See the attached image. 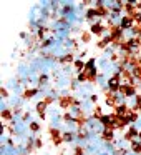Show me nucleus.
<instances>
[{"instance_id": "obj_4", "label": "nucleus", "mask_w": 141, "mask_h": 155, "mask_svg": "<svg viewBox=\"0 0 141 155\" xmlns=\"http://www.w3.org/2000/svg\"><path fill=\"white\" fill-rule=\"evenodd\" d=\"M116 138H118L116 132H114L113 128H105L103 134H101V142H111V143H113Z\"/></svg>"}, {"instance_id": "obj_16", "label": "nucleus", "mask_w": 141, "mask_h": 155, "mask_svg": "<svg viewBox=\"0 0 141 155\" xmlns=\"http://www.w3.org/2000/svg\"><path fill=\"white\" fill-rule=\"evenodd\" d=\"M42 147H43V140L40 137H37V140H35V150H40Z\"/></svg>"}, {"instance_id": "obj_12", "label": "nucleus", "mask_w": 141, "mask_h": 155, "mask_svg": "<svg viewBox=\"0 0 141 155\" xmlns=\"http://www.w3.org/2000/svg\"><path fill=\"white\" fill-rule=\"evenodd\" d=\"M0 97H2V100H10V92H8L7 87L0 88Z\"/></svg>"}, {"instance_id": "obj_13", "label": "nucleus", "mask_w": 141, "mask_h": 155, "mask_svg": "<svg viewBox=\"0 0 141 155\" xmlns=\"http://www.w3.org/2000/svg\"><path fill=\"white\" fill-rule=\"evenodd\" d=\"M22 122H24V124H27V125H28V122H33V117H32V112H30V110H27V112L24 114Z\"/></svg>"}, {"instance_id": "obj_5", "label": "nucleus", "mask_w": 141, "mask_h": 155, "mask_svg": "<svg viewBox=\"0 0 141 155\" xmlns=\"http://www.w3.org/2000/svg\"><path fill=\"white\" fill-rule=\"evenodd\" d=\"M63 142L65 143H77V132L63 130Z\"/></svg>"}, {"instance_id": "obj_18", "label": "nucleus", "mask_w": 141, "mask_h": 155, "mask_svg": "<svg viewBox=\"0 0 141 155\" xmlns=\"http://www.w3.org/2000/svg\"><path fill=\"white\" fill-rule=\"evenodd\" d=\"M138 140H139V142H141V132H139V137H138Z\"/></svg>"}, {"instance_id": "obj_10", "label": "nucleus", "mask_w": 141, "mask_h": 155, "mask_svg": "<svg viewBox=\"0 0 141 155\" xmlns=\"http://www.w3.org/2000/svg\"><path fill=\"white\" fill-rule=\"evenodd\" d=\"M73 68H75V74H81V72H85V60L77 58V60L73 62Z\"/></svg>"}, {"instance_id": "obj_11", "label": "nucleus", "mask_w": 141, "mask_h": 155, "mask_svg": "<svg viewBox=\"0 0 141 155\" xmlns=\"http://www.w3.org/2000/svg\"><path fill=\"white\" fill-rule=\"evenodd\" d=\"M103 115H105V112H103V108H101V105H95L93 112H91V117L96 118V120H100Z\"/></svg>"}, {"instance_id": "obj_8", "label": "nucleus", "mask_w": 141, "mask_h": 155, "mask_svg": "<svg viewBox=\"0 0 141 155\" xmlns=\"http://www.w3.org/2000/svg\"><path fill=\"white\" fill-rule=\"evenodd\" d=\"M93 38L95 37L90 34V30H83V32H81V35H80V42H83V44H91Z\"/></svg>"}, {"instance_id": "obj_17", "label": "nucleus", "mask_w": 141, "mask_h": 155, "mask_svg": "<svg viewBox=\"0 0 141 155\" xmlns=\"http://www.w3.org/2000/svg\"><path fill=\"white\" fill-rule=\"evenodd\" d=\"M40 120H47V114H37Z\"/></svg>"}, {"instance_id": "obj_15", "label": "nucleus", "mask_w": 141, "mask_h": 155, "mask_svg": "<svg viewBox=\"0 0 141 155\" xmlns=\"http://www.w3.org/2000/svg\"><path fill=\"white\" fill-rule=\"evenodd\" d=\"M88 100H90L93 105H98V100H100V95H98V94H91Z\"/></svg>"}, {"instance_id": "obj_2", "label": "nucleus", "mask_w": 141, "mask_h": 155, "mask_svg": "<svg viewBox=\"0 0 141 155\" xmlns=\"http://www.w3.org/2000/svg\"><path fill=\"white\" fill-rule=\"evenodd\" d=\"M123 137L126 138L128 142H131V140H136V138L139 137V130H138V128L134 127V125H131V127H128L126 130H124Z\"/></svg>"}, {"instance_id": "obj_6", "label": "nucleus", "mask_w": 141, "mask_h": 155, "mask_svg": "<svg viewBox=\"0 0 141 155\" xmlns=\"http://www.w3.org/2000/svg\"><path fill=\"white\" fill-rule=\"evenodd\" d=\"M48 108H50V105H48L43 98H42V100H38L37 104H35V110H37V114H47Z\"/></svg>"}, {"instance_id": "obj_14", "label": "nucleus", "mask_w": 141, "mask_h": 155, "mask_svg": "<svg viewBox=\"0 0 141 155\" xmlns=\"http://www.w3.org/2000/svg\"><path fill=\"white\" fill-rule=\"evenodd\" d=\"M88 50H80V52H78V55H77V58H80V60H85V62H86L88 60Z\"/></svg>"}, {"instance_id": "obj_9", "label": "nucleus", "mask_w": 141, "mask_h": 155, "mask_svg": "<svg viewBox=\"0 0 141 155\" xmlns=\"http://www.w3.org/2000/svg\"><path fill=\"white\" fill-rule=\"evenodd\" d=\"M28 130H30V134H38V132L42 130V124L38 120H33L28 124Z\"/></svg>"}, {"instance_id": "obj_3", "label": "nucleus", "mask_w": 141, "mask_h": 155, "mask_svg": "<svg viewBox=\"0 0 141 155\" xmlns=\"http://www.w3.org/2000/svg\"><path fill=\"white\" fill-rule=\"evenodd\" d=\"M118 25H120V27L123 28L124 32H128L130 28H133L136 24H134L133 17H128V15H123V17H121V20H120V24H118Z\"/></svg>"}, {"instance_id": "obj_7", "label": "nucleus", "mask_w": 141, "mask_h": 155, "mask_svg": "<svg viewBox=\"0 0 141 155\" xmlns=\"http://www.w3.org/2000/svg\"><path fill=\"white\" fill-rule=\"evenodd\" d=\"M130 150L133 152V153H136V155H141V142L138 140V138L130 142Z\"/></svg>"}, {"instance_id": "obj_1", "label": "nucleus", "mask_w": 141, "mask_h": 155, "mask_svg": "<svg viewBox=\"0 0 141 155\" xmlns=\"http://www.w3.org/2000/svg\"><path fill=\"white\" fill-rule=\"evenodd\" d=\"M35 97H40V88H38V87H28V88H25L24 95H22V98H24L25 102L33 100Z\"/></svg>"}]
</instances>
